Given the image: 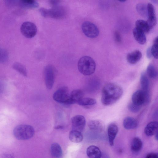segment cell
<instances>
[{"label": "cell", "mask_w": 158, "mask_h": 158, "mask_svg": "<svg viewBox=\"0 0 158 158\" xmlns=\"http://www.w3.org/2000/svg\"><path fill=\"white\" fill-rule=\"evenodd\" d=\"M126 1L125 0H123V1H120L121 2H125Z\"/></svg>", "instance_id": "41"}, {"label": "cell", "mask_w": 158, "mask_h": 158, "mask_svg": "<svg viewBox=\"0 0 158 158\" xmlns=\"http://www.w3.org/2000/svg\"><path fill=\"white\" fill-rule=\"evenodd\" d=\"M145 158H158V155L156 153H151L148 154Z\"/></svg>", "instance_id": "34"}, {"label": "cell", "mask_w": 158, "mask_h": 158, "mask_svg": "<svg viewBox=\"0 0 158 158\" xmlns=\"http://www.w3.org/2000/svg\"><path fill=\"white\" fill-rule=\"evenodd\" d=\"M114 38L115 41L118 43H120L121 41V37L120 33L116 31L114 33Z\"/></svg>", "instance_id": "33"}, {"label": "cell", "mask_w": 158, "mask_h": 158, "mask_svg": "<svg viewBox=\"0 0 158 158\" xmlns=\"http://www.w3.org/2000/svg\"><path fill=\"white\" fill-rule=\"evenodd\" d=\"M83 91L80 89L74 90L70 94L71 104L77 103L84 96Z\"/></svg>", "instance_id": "19"}, {"label": "cell", "mask_w": 158, "mask_h": 158, "mask_svg": "<svg viewBox=\"0 0 158 158\" xmlns=\"http://www.w3.org/2000/svg\"><path fill=\"white\" fill-rule=\"evenodd\" d=\"M140 81L142 90L146 94H149V81L147 75L145 72L141 73Z\"/></svg>", "instance_id": "21"}, {"label": "cell", "mask_w": 158, "mask_h": 158, "mask_svg": "<svg viewBox=\"0 0 158 158\" xmlns=\"http://www.w3.org/2000/svg\"><path fill=\"white\" fill-rule=\"evenodd\" d=\"M63 127L61 126H56L55 127V128L56 129H61L63 128Z\"/></svg>", "instance_id": "39"}, {"label": "cell", "mask_w": 158, "mask_h": 158, "mask_svg": "<svg viewBox=\"0 0 158 158\" xmlns=\"http://www.w3.org/2000/svg\"><path fill=\"white\" fill-rule=\"evenodd\" d=\"M147 56L148 58H151L152 55L151 51V48L149 47L147 49L146 52Z\"/></svg>", "instance_id": "36"}, {"label": "cell", "mask_w": 158, "mask_h": 158, "mask_svg": "<svg viewBox=\"0 0 158 158\" xmlns=\"http://www.w3.org/2000/svg\"><path fill=\"white\" fill-rule=\"evenodd\" d=\"M118 127L114 123L110 124L107 127V134L109 143L111 146L114 145V139L118 133Z\"/></svg>", "instance_id": "12"}, {"label": "cell", "mask_w": 158, "mask_h": 158, "mask_svg": "<svg viewBox=\"0 0 158 158\" xmlns=\"http://www.w3.org/2000/svg\"><path fill=\"white\" fill-rule=\"evenodd\" d=\"M79 71L85 76H89L93 74L96 69V63L91 57L85 56L79 60L77 64Z\"/></svg>", "instance_id": "2"}, {"label": "cell", "mask_w": 158, "mask_h": 158, "mask_svg": "<svg viewBox=\"0 0 158 158\" xmlns=\"http://www.w3.org/2000/svg\"><path fill=\"white\" fill-rule=\"evenodd\" d=\"M100 158H109L108 156L106 155H102Z\"/></svg>", "instance_id": "38"}, {"label": "cell", "mask_w": 158, "mask_h": 158, "mask_svg": "<svg viewBox=\"0 0 158 158\" xmlns=\"http://www.w3.org/2000/svg\"><path fill=\"white\" fill-rule=\"evenodd\" d=\"M157 132L156 134V138L157 140L158 139Z\"/></svg>", "instance_id": "40"}, {"label": "cell", "mask_w": 158, "mask_h": 158, "mask_svg": "<svg viewBox=\"0 0 158 158\" xmlns=\"http://www.w3.org/2000/svg\"><path fill=\"white\" fill-rule=\"evenodd\" d=\"M142 146V142L139 138L135 137L133 139L131 145V148L133 151L138 152L141 150Z\"/></svg>", "instance_id": "25"}, {"label": "cell", "mask_w": 158, "mask_h": 158, "mask_svg": "<svg viewBox=\"0 0 158 158\" xmlns=\"http://www.w3.org/2000/svg\"><path fill=\"white\" fill-rule=\"evenodd\" d=\"M4 89V86L3 84L0 82V93H2Z\"/></svg>", "instance_id": "37"}, {"label": "cell", "mask_w": 158, "mask_h": 158, "mask_svg": "<svg viewBox=\"0 0 158 158\" xmlns=\"http://www.w3.org/2000/svg\"><path fill=\"white\" fill-rule=\"evenodd\" d=\"M96 102V100L94 98H82L77 103L80 106H86L94 105Z\"/></svg>", "instance_id": "27"}, {"label": "cell", "mask_w": 158, "mask_h": 158, "mask_svg": "<svg viewBox=\"0 0 158 158\" xmlns=\"http://www.w3.org/2000/svg\"><path fill=\"white\" fill-rule=\"evenodd\" d=\"M20 29L23 35L28 38L35 36L37 32V29L35 24L29 21L23 22L22 24Z\"/></svg>", "instance_id": "7"}, {"label": "cell", "mask_w": 158, "mask_h": 158, "mask_svg": "<svg viewBox=\"0 0 158 158\" xmlns=\"http://www.w3.org/2000/svg\"><path fill=\"white\" fill-rule=\"evenodd\" d=\"M136 28L142 31L144 33H148L151 29L147 22L142 20H138L135 23Z\"/></svg>", "instance_id": "24"}, {"label": "cell", "mask_w": 158, "mask_h": 158, "mask_svg": "<svg viewBox=\"0 0 158 158\" xmlns=\"http://www.w3.org/2000/svg\"><path fill=\"white\" fill-rule=\"evenodd\" d=\"M133 34L135 39L139 43L141 44H145L146 38L144 33L135 27L133 30Z\"/></svg>", "instance_id": "18"}, {"label": "cell", "mask_w": 158, "mask_h": 158, "mask_svg": "<svg viewBox=\"0 0 158 158\" xmlns=\"http://www.w3.org/2000/svg\"><path fill=\"white\" fill-rule=\"evenodd\" d=\"M19 5L21 7L25 8H34L39 6V4L36 1L32 0H20Z\"/></svg>", "instance_id": "22"}, {"label": "cell", "mask_w": 158, "mask_h": 158, "mask_svg": "<svg viewBox=\"0 0 158 158\" xmlns=\"http://www.w3.org/2000/svg\"><path fill=\"white\" fill-rule=\"evenodd\" d=\"M0 158H14V157L11 154L6 153L1 155Z\"/></svg>", "instance_id": "35"}, {"label": "cell", "mask_w": 158, "mask_h": 158, "mask_svg": "<svg viewBox=\"0 0 158 158\" xmlns=\"http://www.w3.org/2000/svg\"><path fill=\"white\" fill-rule=\"evenodd\" d=\"M146 74L149 78L154 79L157 76V72L155 66L152 64H149L146 70Z\"/></svg>", "instance_id": "28"}, {"label": "cell", "mask_w": 158, "mask_h": 158, "mask_svg": "<svg viewBox=\"0 0 158 158\" xmlns=\"http://www.w3.org/2000/svg\"><path fill=\"white\" fill-rule=\"evenodd\" d=\"M158 124L157 121L151 122L145 127L144 132L148 136H152L157 132Z\"/></svg>", "instance_id": "15"}, {"label": "cell", "mask_w": 158, "mask_h": 158, "mask_svg": "<svg viewBox=\"0 0 158 158\" xmlns=\"http://www.w3.org/2000/svg\"><path fill=\"white\" fill-rule=\"evenodd\" d=\"M141 108V106L136 105L132 102L128 106V108L129 110L133 113H137L139 111Z\"/></svg>", "instance_id": "32"}, {"label": "cell", "mask_w": 158, "mask_h": 158, "mask_svg": "<svg viewBox=\"0 0 158 158\" xmlns=\"http://www.w3.org/2000/svg\"><path fill=\"white\" fill-rule=\"evenodd\" d=\"M123 94L120 86L113 83H108L103 87L101 96V102L105 106L111 105L117 102Z\"/></svg>", "instance_id": "1"}, {"label": "cell", "mask_w": 158, "mask_h": 158, "mask_svg": "<svg viewBox=\"0 0 158 158\" xmlns=\"http://www.w3.org/2000/svg\"><path fill=\"white\" fill-rule=\"evenodd\" d=\"M123 125L124 127L127 130L136 128L138 126V121L134 118L127 117L125 118L123 120Z\"/></svg>", "instance_id": "16"}, {"label": "cell", "mask_w": 158, "mask_h": 158, "mask_svg": "<svg viewBox=\"0 0 158 158\" xmlns=\"http://www.w3.org/2000/svg\"><path fill=\"white\" fill-rule=\"evenodd\" d=\"M147 7L148 19L146 22L151 29L155 26L156 23L155 9L153 5L151 3H148Z\"/></svg>", "instance_id": "11"}, {"label": "cell", "mask_w": 158, "mask_h": 158, "mask_svg": "<svg viewBox=\"0 0 158 158\" xmlns=\"http://www.w3.org/2000/svg\"><path fill=\"white\" fill-rule=\"evenodd\" d=\"M151 53L154 58H158V37H157L154 40L153 44L151 48Z\"/></svg>", "instance_id": "30"}, {"label": "cell", "mask_w": 158, "mask_h": 158, "mask_svg": "<svg viewBox=\"0 0 158 158\" xmlns=\"http://www.w3.org/2000/svg\"><path fill=\"white\" fill-rule=\"evenodd\" d=\"M86 154L89 158H100L102 155L99 148L94 145L90 146L87 148Z\"/></svg>", "instance_id": "13"}, {"label": "cell", "mask_w": 158, "mask_h": 158, "mask_svg": "<svg viewBox=\"0 0 158 158\" xmlns=\"http://www.w3.org/2000/svg\"><path fill=\"white\" fill-rule=\"evenodd\" d=\"M142 56V54L139 50H135L128 53L127 57V61L132 64H135L138 62Z\"/></svg>", "instance_id": "14"}, {"label": "cell", "mask_w": 158, "mask_h": 158, "mask_svg": "<svg viewBox=\"0 0 158 158\" xmlns=\"http://www.w3.org/2000/svg\"><path fill=\"white\" fill-rule=\"evenodd\" d=\"M12 68L20 74L24 76H27V72L25 67L19 62H15L12 65Z\"/></svg>", "instance_id": "26"}, {"label": "cell", "mask_w": 158, "mask_h": 158, "mask_svg": "<svg viewBox=\"0 0 158 158\" xmlns=\"http://www.w3.org/2000/svg\"><path fill=\"white\" fill-rule=\"evenodd\" d=\"M71 121L73 130L81 132L83 130L86 124L85 119L83 116L75 115L71 118Z\"/></svg>", "instance_id": "10"}, {"label": "cell", "mask_w": 158, "mask_h": 158, "mask_svg": "<svg viewBox=\"0 0 158 158\" xmlns=\"http://www.w3.org/2000/svg\"><path fill=\"white\" fill-rule=\"evenodd\" d=\"M44 76L45 85L48 89H51L53 85L55 76V69L51 65H48L44 68Z\"/></svg>", "instance_id": "6"}, {"label": "cell", "mask_w": 158, "mask_h": 158, "mask_svg": "<svg viewBox=\"0 0 158 158\" xmlns=\"http://www.w3.org/2000/svg\"><path fill=\"white\" fill-rule=\"evenodd\" d=\"M8 53L5 50L0 49V63L5 62L8 59Z\"/></svg>", "instance_id": "31"}, {"label": "cell", "mask_w": 158, "mask_h": 158, "mask_svg": "<svg viewBox=\"0 0 158 158\" xmlns=\"http://www.w3.org/2000/svg\"><path fill=\"white\" fill-rule=\"evenodd\" d=\"M136 8L140 15L144 17H147V7L145 4L142 3L138 4Z\"/></svg>", "instance_id": "29"}, {"label": "cell", "mask_w": 158, "mask_h": 158, "mask_svg": "<svg viewBox=\"0 0 158 158\" xmlns=\"http://www.w3.org/2000/svg\"><path fill=\"white\" fill-rule=\"evenodd\" d=\"M41 15L45 17L60 19L65 17L66 12L64 7L58 5L53 6L50 9L41 8L40 9Z\"/></svg>", "instance_id": "4"}, {"label": "cell", "mask_w": 158, "mask_h": 158, "mask_svg": "<svg viewBox=\"0 0 158 158\" xmlns=\"http://www.w3.org/2000/svg\"><path fill=\"white\" fill-rule=\"evenodd\" d=\"M88 125L90 130L96 132H101L103 130V124L98 120H90L88 122Z\"/></svg>", "instance_id": "20"}, {"label": "cell", "mask_w": 158, "mask_h": 158, "mask_svg": "<svg viewBox=\"0 0 158 158\" xmlns=\"http://www.w3.org/2000/svg\"><path fill=\"white\" fill-rule=\"evenodd\" d=\"M35 132V130L32 126L27 124H20L14 128L13 134L17 139L23 140L32 137Z\"/></svg>", "instance_id": "3"}, {"label": "cell", "mask_w": 158, "mask_h": 158, "mask_svg": "<svg viewBox=\"0 0 158 158\" xmlns=\"http://www.w3.org/2000/svg\"><path fill=\"white\" fill-rule=\"evenodd\" d=\"M69 138L71 141L78 143L82 140L83 136L81 132L72 130L69 133Z\"/></svg>", "instance_id": "23"}, {"label": "cell", "mask_w": 158, "mask_h": 158, "mask_svg": "<svg viewBox=\"0 0 158 158\" xmlns=\"http://www.w3.org/2000/svg\"><path fill=\"white\" fill-rule=\"evenodd\" d=\"M51 153L54 158H61L63 152L60 145L57 143H52L50 147Z\"/></svg>", "instance_id": "17"}, {"label": "cell", "mask_w": 158, "mask_h": 158, "mask_svg": "<svg viewBox=\"0 0 158 158\" xmlns=\"http://www.w3.org/2000/svg\"><path fill=\"white\" fill-rule=\"evenodd\" d=\"M53 98L57 102L65 104H71L70 94L66 87L61 88L55 91L53 94Z\"/></svg>", "instance_id": "5"}, {"label": "cell", "mask_w": 158, "mask_h": 158, "mask_svg": "<svg viewBox=\"0 0 158 158\" xmlns=\"http://www.w3.org/2000/svg\"><path fill=\"white\" fill-rule=\"evenodd\" d=\"M150 94H146L142 90L135 91L132 96V103L141 106L145 103H148L150 100Z\"/></svg>", "instance_id": "9"}, {"label": "cell", "mask_w": 158, "mask_h": 158, "mask_svg": "<svg viewBox=\"0 0 158 158\" xmlns=\"http://www.w3.org/2000/svg\"><path fill=\"white\" fill-rule=\"evenodd\" d=\"M81 29L84 34L90 38L96 37L99 34V31L97 27L89 21L83 22L81 25Z\"/></svg>", "instance_id": "8"}]
</instances>
